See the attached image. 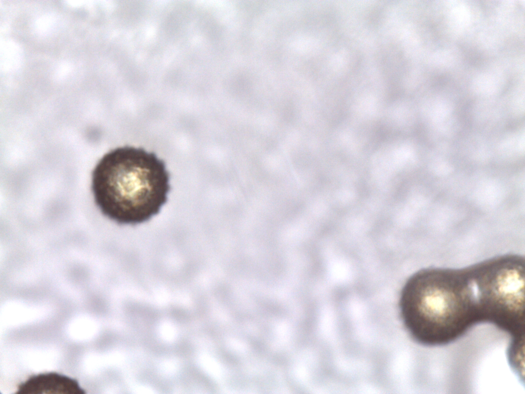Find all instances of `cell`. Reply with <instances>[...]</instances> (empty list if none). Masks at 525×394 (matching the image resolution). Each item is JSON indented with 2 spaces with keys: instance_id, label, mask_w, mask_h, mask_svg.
<instances>
[{
  "instance_id": "1",
  "label": "cell",
  "mask_w": 525,
  "mask_h": 394,
  "mask_svg": "<svg viewBox=\"0 0 525 394\" xmlns=\"http://www.w3.org/2000/svg\"><path fill=\"white\" fill-rule=\"evenodd\" d=\"M399 305L408 333L425 346L450 344L480 324L469 266L417 271L403 286Z\"/></svg>"
},
{
  "instance_id": "2",
  "label": "cell",
  "mask_w": 525,
  "mask_h": 394,
  "mask_svg": "<svg viewBox=\"0 0 525 394\" xmlns=\"http://www.w3.org/2000/svg\"><path fill=\"white\" fill-rule=\"evenodd\" d=\"M170 174L156 154L141 147L111 150L92 173L91 189L102 213L120 225H135L158 214L170 190Z\"/></svg>"
},
{
  "instance_id": "3",
  "label": "cell",
  "mask_w": 525,
  "mask_h": 394,
  "mask_svg": "<svg viewBox=\"0 0 525 394\" xmlns=\"http://www.w3.org/2000/svg\"><path fill=\"white\" fill-rule=\"evenodd\" d=\"M471 265L480 323L524 339V257L503 254Z\"/></svg>"
},
{
  "instance_id": "4",
  "label": "cell",
  "mask_w": 525,
  "mask_h": 394,
  "mask_svg": "<svg viewBox=\"0 0 525 394\" xmlns=\"http://www.w3.org/2000/svg\"><path fill=\"white\" fill-rule=\"evenodd\" d=\"M17 394H84L74 379L56 372L42 373L30 377L18 385Z\"/></svg>"
}]
</instances>
